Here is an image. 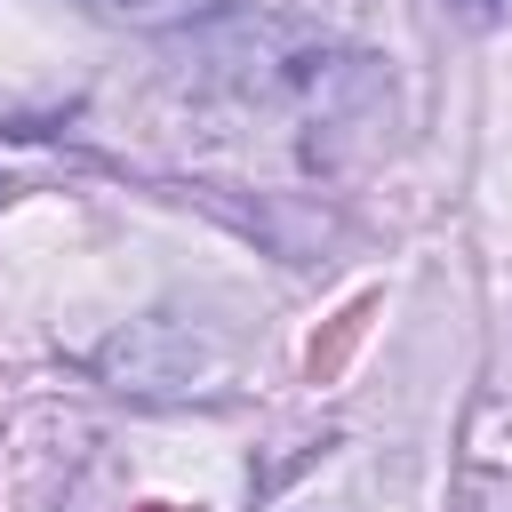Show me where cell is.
I'll list each match as a JSON object with an SVG mask.
<instances>
[{"label": "cell", "mask_w": 512, "mask_h": 512, "mask_svg": "<svg viewBox=\"0 0 512 512\" xmlns=\"http://www.w3.org/2000/svg\"><path fill=\"white\" fill-rule=\"evenodd\" d=\"M80 8H96V16H112V24H200L208 16V0H80Z\"/></svg>", "instance_id": "3957f363"}, {"label": "cell", "mask_w": 512, "mask_h": 512, "mask_svg": "<svg viewBox=\"0 0 512 512\" xmlns=\"http://www.w3.org/2000/svg\"><path fill=\"white\" fill-rule=\"evenodd\" d=\"M96 376L112 392H136V400H160V392H208L224 376V352L184 328V320H136L120 328L104 352H96Z\"/></svg>", "instance_id": "7a4b0ae2"}, {"label": "cell", "mask_w": 512, "mask_h": 512, "mask_svg": "<svg viewBox=\"0 0 512 512\" xmlns=\"http://www.w3.org/2000/svg\"><path fill=\"white\" fill-rule=\"evenodd\" d=\"M440 8H448L456 24H480V32H488V24H512V0H440Z\"/></svg>", "instance_id": "277c9868"}, {"label": "cell", "mask_w": 512, "mask_h": 512, "mask_svg": "<svg viewBox=\"0 0 512 512\" xmlns=\"http://www.w3.org/2000/svg\"><path fill=\"white\" fill-rule=\"evenodd\" d=\"M8 192H16V184H8V176H0V208H8Z\"/></svg>", "instance_id": "5b68a950"}, {"label": "cell", "mask_w": 512, "mask_h": 512, "mask_svg": "<svg viewBox=\"0 0 512 512\" xmlns=\"http://www.w3.org/2000/svg\"><path fill=\"white\" fill-rule=\"evenodd\" d=\"M192 72L248 104V112H280L296 128H352L384 80H376V56L312 32V24H288V16H256V8H216L192 24Z\"/></svg>", "instance_id": "6da1fadb"}]
</instances>
